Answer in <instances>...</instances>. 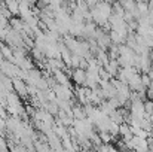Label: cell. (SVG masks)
I'll return each instance as SVG.
<instances>
[{"label": "cell", "instance_id": "1", "mask_svg": "<svg viewBox=\"0 0 153 152\" xmlns=\"http://www.w3.org/2000/svg\"><path fill=\"white\" fill-rule=\"evenodd\" d=\"M71 79H73V82H74L77 87H86V81H88L86 69H83V67L74 69L73 73H71Z\"/></svg>", "mask_w": 153, "mask_h": 152}, {"label": "cell", "instance_id": "2", "mask_svg": "<svg viewBox=\"0 0 153 152\" xmlns=\"http://www.w3.org/2000/svg\"><path fill=\"white\" fill-rule=\"evenodd\" d=\"M4 6L6 9L12 13V15H19V1L18 0H4Z\"/></svg>", "mask_w": 153, "mask_h": 152}, {"label": "cell", "instance_id": "3", "mask_svg": "<svg viewBox=\"0 0 153 152\" xmlns=\"http://www.w3.org/2000/svg\"><path fill=\"white\" fill-rule=\"evenodd\" d=\"M146 96L149 97V100H153V79L150 82V85L147 87V90H146Z\"/></svg>", "mask_w": 153, "mask_h": 152}, {"label": "cell", "instance_id": "4", "mask_svg": "<svg viewBox=\"0 0 153 152\" xmlns=\"http://www.w3.org/2000/svg\"><path fill=\"white\" fill-rule=\"evenodd\" d=\"M102 0H86V4L89 6V7H94V6H97L98 3H101Z\"/></svg>", "mask_w": 153, "mask_h": 152}, {"label": "cell", "instance_id": "5", "mask_svg": "<svg viewBox=\"0 0 153 152\" xmlns=\"http://www.w3.org/2000/svg\"><path fill=\"white\" fill-rule=\"evenodd\" d=\"M150 75H153V58H152V64H150Z\"/></svg>", "mask_w": 153, "mask_h": 152}]
</instances>
